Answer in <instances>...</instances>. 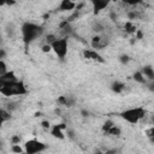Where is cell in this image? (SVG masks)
<instances>
[{"mask_svg":"<svg viewBox=\"0 0 154 154\" xmlns=\"http://www.w3.org/2000/svg\"><path fill=\"white\" fill-rule=\"evenodd\" d=\"M20 31H22L23 42H24L25 47H28L30 43H32L36 38H38L43 34V28L38 24H35L31 22H25V23H23Z\"/></svg>","mask_w":154,"mask_h":154,"instance_id":"obj_1","label":"cell"},{"mask_svg":"<svg viewBox=\"0 0 154 154\" xmlns=\"http://www.w3.org/2000/svg\"><path fill=\"white\" fill-rule=\"evenodd\" d=\"M0 93L4 96H14V95H24L28 93V90L22 81H13L8 83H1Z\"/></svg>","mask_w":154,"mask_h":154,"instance_id":"obj_2","label":"cell"},{"mask_svg":"<svg viewBox=\"0 0 154 154\" xmlns=\"http://www.w3.org/2000/svg\"><path fill=\"white\" fill-rule=\"evenodd\" d=\"M146 109L141 106L138 107H131V108H128V109H124L123 112H120V118L124 119L125 122L130 123V124H137L141 119L144 118L146 116Z\"/></svg>","mask_w":154,"mask_h":154,"instance_id":"obj_3","label":"cell"},{"mask_svg":"<svg viewBox=\"0 0 154 154\" xmlns=\"http://www.w3.org/2000/svg\"><path fill=\"white\" fill-rule=\"evenodd\" d=\"M52 51L55 53V55L60 59L64 60L67 55V51H69V41H67V36L61 37V38H57L52 45Z\"/></svg>","mask_w":154,"mask_h":154,"instance_id":"obj_4","label":"cell"},{"mask_svg":"<svg viewBox=\"0 0 154 154\" xmlns=\"http://www.w3.org/2000/svg\"><path fill=\"white\" fill-rule=\"evenodd\" d=\"M46 149H47V144L36 138H31L24 143V150L26 154H36L45 152Z\"/></svg>","mask_w":154,"mask_h":154,"instance_id":"obj_5","label":"cell"},{"mask_svg":"<svg viewBox=\"0 0 154 154\" xmlns=\"http://www.w3.org/2000/svg\"><path fill=\"white\" fill-rule=\"evenodd\" d=\"M111 1L112 0H89V2L91 4V7H93V13L95 16L99 14L106 7H108V5L111 4Z\"/></svg>","mask_w":154,"mask_h":154,"instance_id":"obj_6","label":"cell"},{"mask_svg":"<svg viewBox=\"0 0 154 154\" xmlns=\"http://www.w3.org/2000/svg\"><path fill=\"white\" fill-rule=\"evenodd\" d=\"M107 45H108V40L102 37V36H100V35H96V36H94L91 38V47L94 49H96V51L97 49H102Z\"/></svg>","mask_w":154,"mask_h":154,"instance_id":"obj_7","label":"cell"},{"mask_svg":"<svg viewBox=\"0 0 154 154\" xmlns=\"http://www.w3.org/2000/svg\"><path fill=\"white\" fill-rule=\"evenodd\" d=\"M83 55H84L85 59L94 60V61H97V63H103L105 61V59L96 52V49H84Z\"/></svg>","mask_w":154,"mask_h":154,"instance_id":"obj_8","label":"cell"},{"mask_svg":"<svg viewBox=\"0 0 154 154\" xmlns=\"http://www.w3.org/2000/svg\"><path fill=\"white\" fill-rule=\"evenodd\" d=\"M66 129L65 124H55L53 126H51V135L55 138H59V140H64L65 138V135L63 132V130Z\"/></svg>","mask_w":154,"mask_h":154,"instance_id":"obj_9","label":"cell"},{"mask_svg":"<svg viewBox=\"0 0 154 154\" xmlns=\"http://www.w3.org/2000/svg\"><path fill=\"white\" fill-rule=\"evenodd\" d=\"M76 7V2L75 0H61L60 5H59V11H72Z\"/></svg>","mask_w":154,"mask_h":154,"instance_id":"obj_10","label":"cell"},{"mask_svg":"<svg viewBox=\"0 0 154 154\" xmlns=\"http://www.w3.org/2000/svg\"><path fill=\"white\" fill-rule=\"evenodd\" d=\"M13 81H18V78L16 77L13 71H7L4 75H0V84L1 83H8V82H13Z\"/></svg>","mask_w":154,"mask_h":154,"instance_id":"obj_11","label":"cell"},{"mask_svg":"<svg viewBox=\"0 0 154 154\" xmlns=\"http://www.w3.org/2000/svg\"><path fill=\"white\" fill-rule=\"evenodd\" d=\"M75 102H76V100L72 96H59L58 97V103L66 106V107H72L75 105Z\"/></svg>","mask_w":154,"mask_h":154,"instance_id":"obj_12","label":"cell"},{"mask_svg":"<svg viewBox=\"0 0 154 154\" xmlns=\"http://www.w3.org/2000/svg\"><path fill=\"white\" fill-rule=\"evenodd\" d=\"M141 71H142V73L144 75V77H146L147 79H149V81L154 79V69H153L150 65L143 66V67L141 69Z\"/></svg>","mask_w":154,"mask_h":154,"instance_id":"obj_13","label":"cell"},{"mask_svg":"<svg viewBox=\"0 0 154 154\" xmlns=\"http://www.w3.org/2000/svg\"><path fill=\"white\" fill-rule=\"evenodd\" d=\"M124 88H125V84H124L123 82H120V81H116V82H113V83L111 84V89H112V91L116 93V94L123 93Z\"/></svg>","mask_w":154,"mask_h":154,"instance_id":"obj_14","label":"cell"},{"mask_svg":"<svg viewBox=\"0 0 154 154\" xmlns=\"http://www.w3.org/2000/svg\"><path fill=\"white\" fill-rule=\"evenodd\" d=\"M132 78H134L135 82H137V83H140V84H147V78L144 77V75L142 73L141 70L136 71V72L132 75Z\"/></svg>","mask_w":154,"mask_h":154,"instance_id":"obj_15","label":"cell"},{"mask_svg":"<svg viewBox=\"0 0 154 154\" xmlns=\"http://www.w3.org/2000/svg\"><path fill=\"white\" fill-rule=\"evenodd\" d=\"M0 117H1V122L5 123V122H7V120L11 119V112L7 111V109H5V108H1V111H0Z\"/></svg>","mask_w":154,"mask_h":154,"instance_id":"obj_16","label":"cell"},{"mask_svg":"<svg viewBox=\"0 0 154 154\" xmlns=\"http://www.w3.org/2000/svg\"><path fill=\"white\" fill-rule=\"evenodd\" d=\"M106 134H108V135H111V136H116V137H118V136H120V134H122V130H120V128L119 126H117V125H113Z\"/></svg>","mask_w":154,"mask_h":154,"instance_id":"obj_17","label":"cell"},{"mask_svg":"<svg viewBox=\"0 0 154 154\" xmlns=\"http://www.w3.org/2000/svg\"><path fill=\"white\" fill-rule=\"evenodd\" d=\"M91 28H93V30H94L96 34L102 32V31H103V29H105V26H103L101 23H99V22H94V23H93V25H91Z\"/></svg>","mask_w":154,"mask_h":154,"instance_id":"obj_18","label":"cell"},{"mask_svg":"<svg viewBox=\"0 0 154 154\" xmlns=\"http://www.w3.org/2000/svg\"><path fill=\"white\" fill-rule=\"evenodd\" d=\"M113 125H114V123H113L112 120H109V119H108V120H106V122L103 123V125H102V131L106 134V132H107V131H108Z\"/></svg>","mask_w":154,"mask_h":154,"instance_id":"obj_19","label":"cell"},{"mask_svg":"<svg viewBox=\"0 0 154 154\" xmlns=\"http://www.w3.org/2000/svg\"><path fill=\"white\" fill-rule=\"evenodd\" d=\"M122 1L129 6H137V5L143 2V0H122Z\"/></svg>","mask_w":154,"mask_h":154,"instance_id":"obj_20","label":"cell"},{"mask_svg":"<svg viewBox=\"0 0 154 154\" xmlns=\"http://www.w3.org/2000/svg\"><path fill=\"white\" fill-rule=\"evenodd\" d=\"M8 70H7V65L5 63V59H0V75H4L6 73Z\"/></svg>","mask_w":154,"mask_h":154,"instance_id":"obj_21","label":"cell"},{"mask_svg":"<svg viewBox=\"0 0 154 154\" xmlns=\"http://www.w3.org/2000/svg\"><path fill=\"white\" fill-rule=\"evenodd\" d=\"M11 152L19 154V153H23V152H25V150H24L19 144H12V146H11Z\"/></svg>","mask_w":154,"mask_h":154,"instance_id":"obj_22","label":"cell"},{"mask_svg":"<svg viewBox=\"0 0 154 154\" xmlns=\"http://www.w3.org/2000/svg\"><path fill=\"white\" fill-rule=\"evenodd\" d=\"M125 30H126L128 32H130V34H132V32H136L135 25H132V23H131V22H128V23L125 24Z\"/></svg>","mask_w":154,"mask_h":154,"instance_id":"obj_23","label":"cell"},{"mask_svg":"<svg viewBox=\"0 0 154 154\" xmlns=\"http://www.w3.org/2000/svg\"><path fill=\"white\" fill-rule=\"evenodd\" d=\"M130 60H131V58H130L128 54H122V55L119 57V61H120L122 64H124V65H125V64H128Z\"/></svg>","mask_w":154,"mask_h":154,"instance_id":"obj_24","label":"cell"},{"mask_svg":"<svg viewBox=\"0 0 154 154\" xmlns=\"http://www.w3.org/2000/svg\"><path fill=\"white\" fill-rule=\"evenodd\" d=\"M147 136H148L149 141H150V142H152V143L154 144V126L147 130Z\"/></svg>","mask_w":154,"mask_h":154,"instance_id":"obj_25","label":"cell"},{"mask_svg":"<svg viewBox=\"0 0 154 154\" xmlns=\"http://www.w3.org/2000/svg\"><path fill=\"white\" fill-rule=\"evenodd\" d=\"M20 136L19 135H14V136H12V138H11V144H19L20 143Z\"/></svg>","mask_w":154,"mask_h":154,"instance_id":"obj_26","label":"cell"},{"mask_svg":"<svg viewBox=\"0 0 154 154\" xmlns=\"http://www.w3.org/2000/svg\"><path fill=\"white\" fill-rule=\"evenodd\" d=\"M57 38H58V37H55V36H54L53 34H51V35H48V36L46 37V41H47V43L52 45V43H53V42H54V41H55Z\"/></svg>","mask_w":154,"mask_h":154,"instance_id":"obj_27","label":"cell"},{"mask_svg":"<svg viewBox=\"0 0 154 154\" xmlns=\"http://www.w3.org/2000/svg\"><path fill=\"white\" fill-rule=\"evenodd\" d=\"M128 16H129L130 19H135V18H138L140 17V13H137V12H130Z\"/></svg>","mask_w":154,"mask_h":154,"instance_id":"obj_28","label":"cell"},{"mask_svg":"<svg viewBox=\"0 0 154 154\" xmlns=\"http://www.w3.org/2000/svg\"><path fill=\"white\" fill-rule=\"evenodd\" d=\"M42 51L43 52H49V51H52V46L49 43H46V45L42 46Z\"/></svg>","mask_w":154,"mask_h":154,"instance_id":"obj_29","label":"cell"},{"mask_svg":"<svg viewBox=\"0 0 154 154\" xmlns=\"http://www.w3.org/2000/svg\"><path fill=\"white\" fill-rule=\"evenodd\" d=\"M147 87H148V89H149L150 91L154 93V79L149 81V83H147Z\"/></svg>","mask_w":154,"mask_h":154,"instance_id":"obj_30","label":"cell"},{"mask_svg":"<svg viewBox=\"0 0 154 154\" xmlns=\"http://www.w3.org/2000/svg\"><path fill=\"white\" fill-rule=\"evenodd\" d=\"M41 124H42V126H43L45 129H51V124H49V122H47V120H43Z\"/></svg>","mask_w":154,"mask_h":154,"instance_id":"obj_31","label":"cell"},{"mask_svg":"<svg viewBox=\"0 0 154 154\" xmlns=\"http://www.w3.org/2000/svg\"><path fill=\"white\" fill-rule=\"evenodd\" d=\"M5 55H6V52L4 48L0 49V59H5Z\"/></svg>","mask_w":154,"mask_h":154,"instance_id":"obj_32","label":"cell"},{"mask_svg":"<svg viewBox=\"0 0 154 154\" xmlns=\"http://www.w3.org/2000/svg\"><path fill=\"white\" fill-rule=\"evenodd\" d=\"M82 114H83V117H88L89 112H88V111H85V109H83V111H82Z\"/></svg>","mask_w":154,"mask_h":154,"instance_id":"obj_33","label":"cell"},{"mask_svg":"<svg viewBox=\"0 0 154 154\" xmlns=\"http://www.w3.org/2000/svg\"><path fill=\"white\" fill-rule=\"evenodd\" d=\"M137 37H138V38L142 37V32H141V31H137Z\"/></svg>","mask_w":154,"mask_h":154,"instance_id":"obj_34","label":"cell"},{"mask_svg":"<svg viewBox=\"0 0 154 154\" xmlns=\"http://www.w3.org/2000/svg\"><path fill=\"white\" fill-rule=\"evenodd\" d=\"M0 5L4 6V5H5V0H0Z\"/></svg>","mask_w":154,"mask_h":154,"instance_id":"obj_35","label":"cell"}]
</instances>
